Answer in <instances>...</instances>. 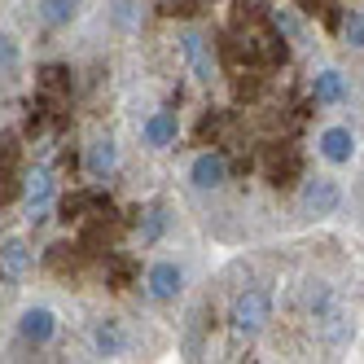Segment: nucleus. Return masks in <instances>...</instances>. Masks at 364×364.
<instances>
[{"mask_svg": "<svg viewBox=\"0 0 364 364\" xmlns=\"http://www.w3.org/2000/svg\"><path fill=\"white\" fill-rule=\"evenodd\" d=\"M185 264H176V259H154L149 272H145V285H149V299H159V303H171L185 294Z\"/></svg>", "mask_w": 364, "mask_h": 364, "instance_id": "nucleus-2", "label": "nucleus"}, {"mask_svg": "<svg viewBox=\"0 0 364 364\" xmlns=\"http://www.w3.org/2000/svg\"><path fill=\"white\" fill-rule=\"evenodd\" d=\"M224 40L180 27L176 70L206 106L193 119L180 193L224 246H259L347 211L364 136V75L329 62L294 5L228 0Z\"/></svg>", "mask_w": 364, "mask_h": 364, "instance_id": "nucleus-1", "label": "nucleus"}, {"mask_svg": "<svg viewBox=\"0 0 364 364\" xmlns=\"http://www.w3.org/2000/svg\"><path fill=\"white\" fill-rule=\"evenodd\" d=\"M347 211L364 237V145H360V159H355V171H351V185H347Z\"/></svg>", "mask_w": 364, "mask_h": 364, "instance_id": "nucleus-3", "label": "nucleus"}]
</instances>
